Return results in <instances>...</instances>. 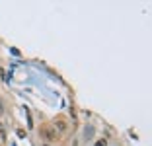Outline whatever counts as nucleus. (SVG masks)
Wrapping results in <instances>:
<instances>
[{"mask_svg":"<svg viewBox=\"0 0 152 146\" xmlns=\"http://www.w3.org/2000/svg\"><path fill=\"white\" fill-rule=\"evenodd\" d=\"M39 134H41V138H45L47 142H55V140H58V133L55 131L51 125H43V127L39 128Z\"/></svg>","mask_w":152,"mask_h":146,"instance_id":"f257e3e1","label":"nucleus"},{"mask_svg":"<svg viewBox=\"0 0 152 146\" xmlns=\"http://www.w3.org/2000/svg\"><path fill=\"white\" fill-rule=\"evenodd\" d=\"M58 128V133H66L68 131V123H66V119H64L63 115H58V117H55V131Z\"/></svg>","mask_w":152,"mask_h":146,"instance_id":"f03ea898","label":"nucleus"},{"mask_svg":"<svg viewBox=\"0 0 152 146\" xmlns=\"http://www.w3.org/2000/svg\"><path fill=\"white\" fill-rule=\"evenodd\" d=\"M94 146H107V144H105V140H98Z\"/></svg>","mask_w":152,"mask_h":146,"instance_id":"7ed1b4c3","label":"nucleus"}]
</instances>
